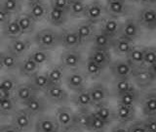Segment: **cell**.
Instances as JSON below:
<instances>
[{"label": "cell", "mask_w": 156, "mask_h": 132, "mask_svg": "<svg viewBox=\"0 0 156 132\" xmlns=\"http://www.w3.org/2000/svg\"><path fill=\"white\" fill-rule=\"evenodd\" d=\"M34 41L39 48L51 51L61 45V32L52 28H43L35 34Z\"/></svg>", "instance_id": "obj_1"}, {"label": "cell", "mask_w": 156, "mask_h": 132, "mask_svg": "<svg viewBox=\"0 0 156 132\" xmlns=\"http://www.w3.org/2000/svg\"><path fill=\"white\" fill-rule=\"evenodd\" d=\"M56 119L62 130H70L74 126V114L68 107H60L56 112Z\"/></svg>", "instance_id": "obj_2"}, {"label": "cell", "mask_w": 156, "mask_h": 132, "mask_svg": "<svg viewBox=\"0 0 156 132\" xmlns=\"http://www.w3.org/2000/svg\"><path fill=\"white\" fill-rule=\"evenodd\" d=\"M32 116L26 109L18 110L12 115V125L16 130H27L31 126Z\"/></svg>", "instance_id": "obj_3"}, {"label": "cell", "mask_w": 156, "mask_h": 132, "mask_svg": "<svg viewBox=\"0 0 156 132\" xmlns=\"http://www.w3.org/2000/svg\"><path fill=\"white\" fill-rule=\"evenodd\" d=\"M44 95L53 104H62L68 99V93L61 84H51L44 91Z\"/></svg>", "instance_id": "obj_4"}, {"label": "cell", "mask_w": 156, "mask_h": 132, "mask_svg": "<svg viewBox=\"0 0 156 132\" xmlns=\"http://www.w3.org/2000/svg\"><path fill=\"white\" fill-rule=\"evenodd\" d=\"M132 77H133L136 84L140 88H145V87L150 86L156 79L155 76L153 75V73L146 67L134 70Z\"/></svg>", "instance_id": "obj_5"}, {"label": "cell", "mask_w": 156, "mask_h": 132, "mask_svg": "<svg viewBox=\"0 0 156 132\" xmlns=\"http://www.w3.org/2000/svg\"><path fill=\"white\" fill-rule=\"evenodd\" d=\"M82 64V55L80 52L68 49V50L62 53L61 55V65L63 68H69V70H75L79 68Z\"/></svg>", "instance_id": "obj_6"}, {"label": "cell", "mask_w": 156, "mask_h": 132, "mask_svg": "<svg viewBox=\"0 0 156 132\" xmlns=\"http://www.w3.org/2000/svg\"><path fill=\"white\" fill-rule=\"evenodd\" d=\"M119 35L124 36L131 40H136L140 35V24L138 21L133 19L126 20L121 24Z\"/></svg>", "instance_id": "obj_7"}, {"label": "cell", "mask_w": 156, "mask_h": 132, "mask_svg": "<svg viewBox=\"0 0 156 132\" xmlns=\"http://www.w3.org/2000/svg\"><path fill=\"white\" fill-rule=\"evenodd\" d=\"M105 7L99 1H93L86 5L84 17L93 24L100 22L104 18Z\"/></svg>", "instance_id": "obj_8"}, {"label": "cell", "mask_w": 156, "mask_h": 132, "mask_svg": "<svg viewBox=\"0 0 156 132\" xmlns=\"http://www.w3.org/2000/svg\"><path fill=\"white\" fill-rule=\"evenodd\" d=\"M135 68L128 61H116L110 64L111 73L116 79L118 78H130Z\"/></svg>", "instance_id": "obj_9"}, {"label": "cell", "mask_w": 156, "mask_h": 132, "mask_svg": "<svg viewBox=\"0 0 156 132\" xmlns=\"http://www.w3.org/2000/svg\"><path fill=\"white\" fill-rule=\"evenodd\" d=\"M121 28V23L117 18L115 17H108L106 19L102 20L101 31L108 35L111 38H115L119 35Z\"/></svg>", "instance_id": "obj_10"}, {"label": "cell", "mask_w": 156, "mask_h": 132, "mask_svg": "<svg viewBox=\"0 0 156 132\" xmlns=\"http://www.w3.org/2000/svg\"><path fill=\"white\" fill-rule=\"evenodd\" d=\"M48 5L43 0H38L32 4L28 5V14L35 22H41L47 18V14L49 11Z\"/></svg>", "instance_id": "obj_11"}, {"label": "cell", "mask_w": 156, "mask_h": 132, "mask_svg": "<svg viewBox=\"0 0 156 132\" xmlns=\"http://www.w3.org/2000/svg\"><path fill=\"white\" fill-rule=\"evenodd\" d=\"M89 92L92 97L93 105H101V104H105V102L108 99L109 93L107 88L101 84V83H96L93 85L90 89Z\"/></svg>", "instance_id": "obj_12"}, {"label": "cell", "mask_w": 156, "mask_h": 132, "mask_svg": "<svg viewBox=\"0 0 156 132\" xmlns=\"http://www.w3.org/2000/svg\"><path fill=\"white\" fill-rule=\"evenodd\" d=\"M139 23L144 28L153 31L156 29V9L144 8L139 16Z\"/></svg>", "instance_id": "obj_13"}, {"label": "cell", "mask_w": 156, "mask_h": 132, "mask_svg": "<svg viewBox=\"0 0 156 132\" xmlns=\"http://www.w3.org/2000/svg\"><path fill=\"white\" fill-rule=\"evenodd\" d=\"M81 41L79 39L75 29H63L61 32V45L67 49H73L81 45Z\"/></svg>", "instance_id": "obj_14"}, {"label": "cell", "mask_w": 156, "mask_h": 132, "mask_svg": "<svg viewBox=\"0 0 156 132\" xmlns=\"http://www.w3.org/2000/svg\"><path fill=\"white\" fill-rule=\"evenodd\" d=\"M61 129L56 117L41 116L35 122V130L39 132H54Z\"/></svg>", "instance_id": "obj_15"}, {"label": "cell", "mask_w": 156, "mask_h": 132, "mask_svg": "<svg viewBox=\"0 0 156 132\" xmlns=\"http://www.w3.org/2000/svg\"><path fill=\"white\" fill-rule=\"evenodd\" d=\"M75 31L77 32L78 36H79V39L82 44L91 40L93 35L96 32L94 24L88 21V20L78 24L75 28Z\"/></svg>", "instance_id": "obj_16"}, {"label": "cell", "mask_w": 156, "mask_h": 132, "mask_svg": "<svg viewBox=\"0 0 156 132\" xmlns=\"http://www.w3.org/2000/svg\"><path fill=\"white\" fill-rule=\"evenodd\" d=\"M135 114H136L135 106H128L118 103L115 112V117L119 122L125 124L130 121H133Z\"/></svg>", "instance_id": "obj_17"}, {"label": "cell", "mask_w": 156, "mask_h": 132, "mask_svg": "<svg viewBox=\"0 0 156 132\" xmlns=\"http://www.w3.org/2000/svg\"><path fill=\"white\" fill-rule=\"evenodd\" d=\"M36 92L37 91L30 85V83H23V84H18L13 93L16 101L22 103L23 105V103H26L29 98L35 95Z\"/></svg>", "instance_id": "obj_18"}, {"label": "cell", "mask_w": 156, "mask_h": 132, "mask_svg": "<svg viewBox=\"0 0 156 132\" xmlns=\"http://www.w3.org/2000/svg\"><path fill=\"white\" fill-rule=\"evenodd\" d=\"M67 87L73 91H79L85 88L86 77L80 72H72L66 78Z\"/></svg>", "instance_id": "obj_19"}, {"label": "cell", "mask_w": 156, "mask_h": 132, "mask_svg": "<svg viewBox=\"0 0 156 132\" xmlns=\"http://www.w3.org/2000/svg\"><path fill=\"white\" fill-rule=\"evenodd\" d=\"M134 41L128 39L124 36L118 35L113 38V43H112V49L118 55H126L128 54L134 47Z\"/></svg>", "instance_id": "obj_20"}, {"label": "cell", "mask_w": 156, "mask_h": 132, "mask_svg": "<svg viewBox=\"0 0 156 132\" xmlns=\"http://www.w3.org/2000/svg\"><path fill=\"white\" fill-rule=\"evenodd\" d=\"M72 102L76 107L79 108L80 110H88L91 106H93L92 97L89 90L82 89L79 91H76V93L72 97Z\"/></svg>", "instance_id": "obj_21"}, {"label": "cell", "mask_w": 156, "mask_h": 132, "mask_svg": "<svg viewBox=\"0 0 156 132\" xmlns=\"http://www.w3.org/2000/svg\"><path fill=\"white\" fill-rule=\"evenodd\" d=\"M67 17H68V13L66 10L50 7L49 8L46 19L49 23L53 24V26L60 27L66 22Z\"/></svg>", "instance_id": "obj_22"}, {"label": "cell", "mask_w": 156, "mask_h": 132, "mask_svg": "<svg viewBox=\"0 0 156 132\" xmlns=\"http://www.w3.org/2000/svg\"><path fill=\"white\" fill-rule=\"evenodd\" d=\"M88 58H90L91 60L96 62L97 64H99L104 68L111 64V57L109 54V50H105V49H99L93 47Z\"/></svg>", "instance_id": "obj_23"}, {"label": "cell", "mask_w": 156, "mask_h": 132, "mask_svg": "<svg viewBox=\"0 0 156 132\" xmlns=\"http://www.w3.org/2000/svg\"><path fill=\"white\" fill-rule=\"evenodd\" d=\"M24 109L28 112H30L32 116H38L46 110V104L40 97H38L36 94L33 95L31 98L23 103Z\"/></svg>", "instance_id": "obj_24"}, {"label": "cell", "mask_w": 156, "mask_h": 132, "mask_svg": "<svg viewBox=\"0 0 156 132\" xmlns=\"http://www.w3.org/2000/svg\"><path fill=\"white\" fill-rule=\"evenodd\" d=\"M144 47L140 46H134L133 49L127 54V61H128L131 66L133 67L135 70L136 68H140L144 67Z\"/></svg>", "instance_id": "obj_25"}, {"label": "cell", "mask_w": 156, "mask_h": 132, "mask_svg": "<svg viewBox=\"0 0 156 132\" xmlns=\"http://www.w3.org/2000/svg\"><path fill=\"white\" fill-rule=\"evenodd\" d=\"M3 34L5 37L9 39H17L23 35L22 29L20 28L17 18H11L3 26Z\"/></svg>", "instance_id": "obj_26"}, {"label": "cell", "mask_w": 156, "mask_h": 132, "mask_svg": "<svg viewBox=\"0 0 156 132\" xmlns=\"http://www.w3.org/2000/svg\"><path fill=\"white\" fill-rule=\"evenodd\" d=\"M31 46V42L27 39H22L21 37L17 39H12L9 44V51L12 52L18 57L26 54Z\"/></svg>", "instance_id": "obj_27"}, {"label": "cell", "mask_w": 156, "mask_h": 132, "mask_svg": "<svg viewBox=\"0 0 156 132\" xmlns=\"http://www.w3.org/2000/svg\"><path fill=\"white\" fill-rule=\"evenodd\" d=\"M92 42L94 48L105 49V50H109L112 48V43H113V38L109 37L104 33L101 31L95 32V34L92 37Z\"/></svg>", "instance_id": "obj_28"}, {"label": "cell", "mask_w": 156, "mask_h": 132, "mask_svg": "<svg viewBox=\"0 0 156 132\" xmlns=\"http://www.w3.org/2000/svg\"><path fill=\"white\" fill-rule=\"evenodd\" d=\"M143 112L146 116H156V93L150 92L146 94L141 100Z\"/></svg>", "instance_id": "obj_29"}, {"label": "cell", "mask_w": 156, "mask_h": 132, "mask_svg": "<svg viewBox=\"0 0 156 132\" xmlns=\"http://www.w3.org/2000/svg\"><path fill=\"white\" fill-rule=\"evenodd\" d=\"M38 65L33 61V59L28 56L27 58H24L23 60L20 63L19 65V71L20 73L23 76L31 77L33 75H35L38 70Z\"/></svg>", "instance_id": "obj_30"}, {"label": "cell", "mask_w": 156, "mask_h": 132, "mask_svg": "<svg viewBox=\"0 0 156 132\" xmlns=\"http://www.w3.org/2000/svg\"><path fill=\"white\" fill-rule=\"evenodd\" d=\"M17 20L20 24V28L22 29L23 34L31 33L34 31V28H35L36 22L31 18V16L28 13L19 14L17 17Z\"/></svg>", "instance_id": "obj_31"}, {"label": "cell", "mask_w": 156, "mask_h": 132, "mask_svg": "<svg viewBox=\"0 0 156 132\" xmlns=\"http://www.w3.org/2000/svg\"><path fill=\"white\" fill-rule=\"evenodd\" d=\"M30 85L35 89L37 92L38 91H42L44 92L47 88L51 85L50 80L45 73H40V72H36L35 75H33L30 77Z\"/></svg>", "instance_id": "obj_32"}, {"label": "cell", "mask_w": 156, "mask_h": 132, "mask_svg": "<svg viewBox=\"0 0 156 132\" xmlns=\"http://www.w3.org/2000/svg\"><path fill=\"white\" fill-rule=\"evenodd\" d=\"M127 5L125 1L107 2L105 6V12L111 17H121L127 13Z\"/></svg>", "instance_id": "obj_33"}, {"label": "cell", "mask_w": 156, "mask_h": 132, "mask_svg": "<svg viewBox=\"0 0 156 132\" xmlns=\"http://www.w3.org/2000/svg\"><path fill=\"white\" fill-rule=\"evenodd\" d=\"M95 110L94 112L98 116H100L102 120H105L107 123H110L113 120L116 119L115 117V112H112V110L109 107H107L105 104H101V105H97L95 106Z\"/></svg>", "instance_id": "obj_34"}, {"label": "cell", "mask_w": 156, "mask_h": 132, "mask_svg": "<svg viewBox=\"0 0 156 132\" xmlns=\"http://www.w3.org/2000/svg\"><path fill=\"white\" fill-rule=\"evenodd\" d=\"M46 75L51 84H61L63 78V67L62 65H54L49 68Z\"/></svg>", "instance_id": "obj_35"}, {"label": "cell", "mask_w": 156, "mask_h": 132, "mask_svg": "<svg viewBox=\"0 0 156 132\" xmlns=\"http://www.w3.org/2000/svg\"><path fill=\"white\" fill-rule=\"evenodd\" d=\"M33 61L35 62L38 66L44 65V64H47L50 62L51 60V53L49 50H45V49L42 48H36L34 50L31 51V53L29 54Z\"/></svg>", "instance_id": "obj_36"}, {"label": "cell", "mask_w": 156, "mask_h": 132, "mask_svg": "<svg viewBox=\"0 0 156 132\" xmlns=\"http://www.w3.org/2000/svg\"><path fill=\"white\" fill-rule=\"evenodd\" d=\"M19 65L20 63L18 56L10 51L2 53V68L6 71H12L19 67Z\"/></svg>", "instance_id": "obj_37"}, {"label": "cell", "mask_w": 156, "mask_h": 132, "mask_svg": "<svg viewBox=\"0 0 156 132\" xmlns=\"http://www.w3.org/2000/svg\"><path fill=\"white\" fill-rule=\"evenodd\" d=\"M107 124H108L107 122L102 120L94 112L88 114V129L94 131H101L104 130Z\"/></svg>", "instance_id": "obj_38"}, {"label": "cell", "mask_w": 156, "mask_h": 132, "mask_svg": "<svg viewBox=\"0 0 156 132\" xmlns=\"http://www.w3.org/2000/svg\"><path fill=\"white\" fill-rule=\"evenodd\" d=\"M16 112V99L8 97L0 102V115L2 116H12Z\"/></svg>", "instance_id": "obj_39"}, {"label": "cell", "mask_w": 156, "mask_h": 132, "mask_svg": "<svg viewBox=\"0 0 156 132\" xmlns=\"http://www.w3.org/2000/svg\"><path fill=\"white\" fill-rule=\"evenodd\" d=\"M84 68H85V75L91 78L99 77L102 73V71H104V68H101L99 64H97L96 62L91 60L90 58L87 59Z\"/></svg>", "instance_id": "obj_40"}, {"label": "cell", "mask_w": 156, "mask_h": 132, "mask_svg": "<svg viewBox=\"0 0 156 132\" xmlns=\"http://www.w3.org/2000/svg\"><path fill=\"white\" fill-rule=\"evenodd\" d=\"M86 10V4L84 1H69L67 8V13L73 18H79L84 16Z\"/></svg>", "instance_id": "obj_41"}, {"label": "cell", "mask_w": 156, "mask_h": 132, "mask_svg": "<svg viewBox=\"0 0 156 132\" xmlns=\"http://www.w3.org/2000/svg\"><path fill=\"white\" fill-rule=\"evenodd\" d=\"M0 7L4 9L11 15L19 14L22 10L21 0H2L0 3Z\"/></svg>", "instance_id": "obj_42"}, {"label": "cell", "mask_w": 156, "mask_h": 132, "mask_svg": "<svg viewBox=\"0 0 156 132\" xmlns=\"http://www.w3.org/2000/svg\"><path fill=\"white\" fill-rule=\"evenodd\" d=\"M118 100L120 104L128 105V106H135L136 101L139 100V93L135 89L127 91L125 93L118 95Z\"/></svg>", "instance_id": "obj_43"}, {"label": "cell", "mask_w": 156, "mask_h": 132, "mask_svg": "<svg viewBox=\"0 0 156 132\" xmlns=\"http://www.w3.org/2000/svg\"><path fill=\"white\" fill-rule=\"evenodd\" d=\"M133 89H135V87L130 78H118L114 83V90L118 95Z\"/></svg>", "instance_id": "obj_44"}, {"label": "cell", "mask_w": 156, "mask_h": 132, "mask_svg": "<svg viewBox=\"0 0 156 132\" xmlns=\"http://www.w3.org/2000/svg\"><path fill=\"white\" fill-rule=\"evenodd\" d=\"M88 114L89 112L84 110L74 114V126L77 128L88 129Z\"/></svg>", "instance_id": "obj_45"}, {"label": "cell", "mask_w": 156, "mask_h": 132, "mask_svg": "<svg viewBox=\"0 0 156 132\" xmlns=\"http://www.w3.org/2000/svg\"><path fill=\"white\" fill-rule=\"evenodd\" d=\"M144 67L148 68L156 62V48L155 47H144Z\"/></svg>", "instance_id": "obj_46"}, {"label": "cell", "mask_w": 156, "mask_h": 132, "mask_svg": "<svg viewBox=\"0 0 156 132\" xmlns=\"http://www.w3.org/2000/svg\"><path fill=\"white\" fill-rule=\"evenodd\" d=\"M18 84L19 83H18L17 79L14 77L7 76V77H3L2 79H0V87L9 91V92H11V93H13L15 91Z\"/></svg>", "instance_id": "obj_47"}, {"label": "cell", "mask_w": 156, "mask_h": 132, "mask_svg": "<svg viewBox=\"0 0 156 132\" xmlns=\"http://www.w3.org/2000/svg\"><path fill=\"white\" fill-rule=\"evenodd\" d=\"M146 131L156 132V116H149L144 120Z\"/></svg>", "instance_id": "obj_48"}, {"label": "cell", "mask_w": 156, "mask_h": 132, "mask_svg": "<svg viewBox=\"0 0 156 132\" xmlns=\"http://www.w3.org/2000/svg\"><path fill=\"white\" fill-rule=\"evenodd\" d=\"M127 130L133 132H140V131H146V128L144 126V121H133L129 125V128Z\"/></svg>", "instance_id": "obj_49"}, {"label": "cell", "mask_w": 156, "mask_h": 132, "mask_svg": "<svg viewBox=\"0 0 156 132\" xmlns=\"http://www.w3.org/2000/svg\"><path fill=\"white\" fill-rule=\"evenodd\" d=\"M68 4H69V0H51V7L66 10V11Z\"/></svg>", "instance_id": "obj_50"}, {"label": "cell", "mask_w": 156, "mask_h": 132, "mask_svg": "<svg viewBox=\"0 0 156 132\" xmlns=\"http://www.w3.org/2000/svg\"><path fill=\"white\" fill-rule=\"evenodd\" d=\"M11 16H12L11 14H9L7 11H5L4 9H2L1 7H0V24L4 26V24L12 18Z\"/></svg>", "instance_id": "obj_51"}, {"label": "cell", "mask_w": 156, "mask_h": 132, "mask_svg": "<svg viewBox=\"0 0 156 132\" xmlns=\"http://www.w3.org/2000/svg\"><path fill=\"white\" fill-rule=\"evenodd\" d=\"M11 96H12L11 92H9V91L5 90V89H3V88L0 87V102L4 99H6V98H8V97H11Z\"/></svg>", "instance_id": "obj_52"}, {"label": "cell", "mask_w": 156, "mask_h": 132, "mask_svg": "<svg viewBox=\"0 0 156 132\" xmlns=\"http://www.w3.org/2000/svg\"><path fill=\"white\" fill-rule=\"evenodd\" d=\"M148 68L150 70V72L153 73V75H154L155 78H156V62L153 64V65H151L150 67H148Z\"/></svg>", "instance_id": "obj_53"}, {"label": "cell", "mask_w": 156, "mask_h": 132, "mask_svg": "<svg viewBox=\"0 0 156 132\" xmlns=\"http://www.w3.org/2000/svg\"><path fill=\"white\" fill-rule=\"evenodd\" d=\"M136 1H139L144 5H152L154 3V0H136Z\"/></svg>", "instance_id": "obj_54"}, {"label": "cell", "mask_w": 156, "mask_h": 132, "mask_svg": "<svg viewBox=\"0 0 156 132\" xmlns=\"http://www.w3.org/2000/svg\"><path fill=\"white\" fill-rule=\"evenodd\" d=\"M28 5L29 4H32V3H34V2H36V1H38V0H24Z\"/></svg>", "instance_id": "obj_55"}, {"label": "cell", "mask_w": 156, "mask_h": 132, "mask_svg": "<svg viewBox=\"0 0 156 132\" xmlns=\"http://www.w3.org/2000/svg\"><path fill=\"white\" fill-rule=\"evenodd\" d=\"M2 53L3 52H0V68H2Z\"/></svg>", "instance_id": "obj_56"}, {"label": "cell", "mask_w": 156, "mask_h": 132, "mask_svg": "<svg viewBox=\"0 0 156 132\" xmlns=\"http://www.w3.org/2000/svg\"><path fill=\"white\" fill-rule=\"evenodd\" d=\"M116 1H125V0H107V2H116Z\"/></svg>", "instance_id": "obj_57"}, {"label": "cell", "mask_w": 156, "mask_h": 132, "mask_svg": "<svg viewBox=\"0 0 156 132\" xmlns=\"http://www.w3.org/2000/svg\"><path fill=\"white\" fill-rule=\"evenodd\" d=\"M69 1H84V0H69Z\"/></svg>", "instance_id": "obj_58"}, {"label": "cell", "mask_w": 156, "mask_h": 132, "mask_svg": "<svg viewBox=\"0 0 156 132\" xmlns=\"http://www.w3.org/2000/svg\"><path fill=\"white\" fill-rule=\"evenodd\" d=\"M153 5H154L155 8H156V0H154V3H153Z\"/></svg>", "instance_id": "obj_59"}, {"label": "cell", "mask_w": 156, "mask_h": 132, "mask_svg": "<svg viewBox=\"0 0 156 132\" xmlns=\"http://www.w3.org/2000/svg\"><path fill=\"white\" fill-rule=\"evenodd\" d=\"M130 1H136V0H130Z\"/></svg>", "instance_id": "obj_60"}, {"label": "cell", "mask_w": 156, "mask_h": 132, "mask_svg": "<svg viewBox=\"0 0 156 132\" xmlns=\"http://www.w3.org/2000/svg\"><path fill=\"white\" fill-rule=\"evenodd\" d=\"M1 1H2V0H0V3H1Z\"/></svg>", "instance_id": "obj_61"}]
</instances>
